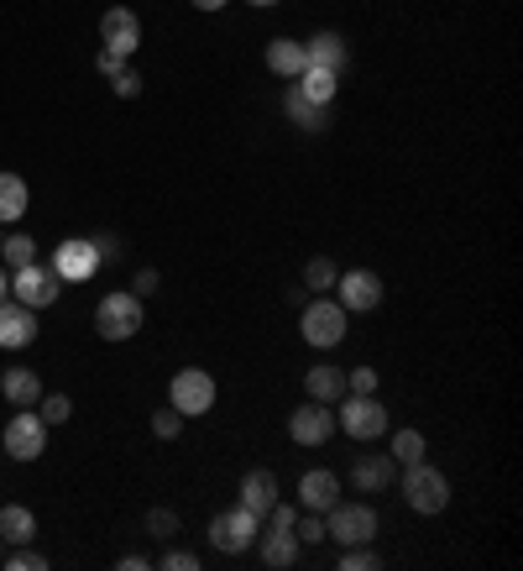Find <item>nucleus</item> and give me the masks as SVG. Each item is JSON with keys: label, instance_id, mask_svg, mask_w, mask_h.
Returning <instances> with one entry per match:
<instances>
[{"label": "nucleus", "instance_id": "nucleus-41", "mask_svg": "<svg viewBox=\"0 0 523 571\" xmlns=\"http://www.w3.org/2000/svg\"><path fill=\"white\" fill-rule=\"evenodd\" d=\"M89 241H94V252H100L105 263H111V257H120V241L116 237H89Z\"/></svg>", "mask_w": 523, "mask_h": 571}, {"label": "nucleus", "instance_id": "nucleus-4", "mask_svg": "<svg viewBox=\"0 0 523 571\" xmlns=\"http://www.w3.org/2000/svg\"><path fill=\"white\" fill-rule=\"evenodd\" d=\"M142 320H146V309L131 289H116V294H105V300L94 304V331L105 335V341H131V335L142 331Z\"/></svg>", "mask_w": 523, "mask_h": 571}, {"label": "nucleus", "instance_id": "nucleus-31", "mask_svg": "<svg viewBox=\"0 0 523 571\" xmlns=\"http://www.w3.org/2000/svg\"><path fill=\"white\" fill-rule=\"evenodd\" d=\"M37 404H42L37 415H42V420H48V424H63V420H68V415H74V404H68V393H48V398H37Z\"/></svg>", "mask_w": 523, "mask_h": 571}, {"label": "nucleus", "instance_id": "nucleus-20", "mask_svg": "<svg viewBox=\"0 0 523 571\" xmlns=\"http://www.w3.org/2000/svg\"><path fill=\"white\" fill-rule=\"evenodd\" d=\"M304 53H309V63H315V68H330V74H341V68L350 63L346 37H341V31H315V37L304 42Z\"/></svg>", "mask_w": 523, "mask_h": 571}, {"label": "nucleus", "instance_id": "nucleus-14", "mask_svg": "<svg viewBox=\"0 0 523 571\" xmlns=\"http://www.w3.org/2000/svg\"><path fill=\"white\" fill-rule=\"evenodd\" d=\"M335 294H341V309H356V315H367V309H378L382 304V278L367 268H350L335 278Z\"/></svg>", "mask_w": 523, "mask_h": 571}, {"label": "nucleus", "instance_id": "nucleus-6", "mask_svg": "<svg viewBox=\"0 0 523 571\" xmlns=\"http://www.w3.org/2000/svg\"><path fill=\"white\" fill-rule=\"evenodd\" d=\"M324 535L335 545H372V535H378V509L372 504H330L324 509Z\"/></svg>", "mask_w": 523, "mask_h": 571}, {"label": "nucleus", "instance_id": "nucleus-38", "mask_svg": "<svg viewBox=\"0 0 523 571\" xmlns=\"http://www.w3.org/2000/svg\"><path fill=\"white\" fill-rule=\"evenodd\" d=\"M163 567H168V571H194V567H200V556H189V550H168V556H163Z\"/></svg>", "mask_w": 523, "mask_h": 571}, {"label": "nucleus", "instance_id": "nucleus-35", "mask_svg": "<svg viewBox=\"0 0 523 571\" xmlns=\"http://www.w3.org/2000/svg\"><path fill=\"white\" fill-rule=\"evenodd\" d=\"M341 571H378V556L361 550V545H350L346 556H341Z\"/></svg>", "mask_w": 523, "mask_h": 571}, {"label": "nucleus", "instance_id": "nucleus-2", "mask_svg": "<svg viewBox=\"0 0 523 571\" xmlns=\"http://www.w3.org/2000/svg\"><path fill=\"white\" fill-rule=\"evenodd\" d=\"M293 519H298V504H272L267 509V530H257V550H262V561L278 571V567H293L298 561V535H293Z\"/></svg>", "mask_w": 523, "mask_h": 571}, {"label": "nucleus", "instance_id": "nucleus-37", "mask_svg": "<svg viewBox=\"0 0 523 571\" xmlns=\"http://www.w3.org/2000/svg\"><path fill=\"white\" fill-rule=\"evenodd\" d=\"M146 530L168 541V535H174V530H178V513H168V509H152V513H146Z\"/></svg>", "mask_w": 523, "mask_h": 571}, {"label": "nucleus", "instance_id": "nucleus-17", "mask_svg": "<svg viewBox=\"0 0 523 571\" xmlns=\"http://www.w3.org/2000/svg\"><path fill=\"white\" fill-rule=\"evenodd\" d=\"M304 389L315 404H341L346 398V372L335 367V361H315L309 372H304Z\"/></svg>", "mask_w": 523, "mask_h": 571}, {"label": "nucleus", "instance_id": "nucleus-15", "mask_svg": "<svg viewBox=\"0 0 523 571\" xmlns=\"http://www.w3.org/2000/svg\"><path fill=\"white\" fill-rule=\"evenodd\" d=\"M37 341V309H27L22 300L0 304V352H22Z\"/></svg>", "mask_w": 523, "mask_h": 571}, {"label": "nucleus", "instance_id": "nucleus-11", "mask_svg": "<svg viewBox=\"0 0 523 571\" xmlns=\"http://www.w3.org/2000/svg\"><path fill=\"white\" fill-rule=\"evenodd\" d=\"M100 263H105V257L94 252V241H89V237H68L59 252H53V263H48V268L59 272L63 283H89V278L100 272Z\"/></svg>", "mask_w": 523, "mask_h": 571}, {"label": "nucleus", "instance_id": "nucleus-39", "mask_svg": "<svg viewBox=\"0 0 523 571\" xmlns=\"http://www.w3.org/2000/svg\"><path fill=\"white\" fill-rule=\"evenodd\" d=\"M94 68H100V74L111 79L116 68H126V59H120V53H111V48H100V59H94Z\"/></svg>", "mask_w": 523, "mask_h": 571}, {"label": "nucleus", "instance_id": "nucleus-46", "mask_svg": "<svg viewBox=\"0 0 523 571\" xmlns=\"http://www.w3.org/2000/svg\"><path fill=\"white\" fill-rule=\"evenodd\" d=\"M0 545H5V541H0ZM0 561H5V550H0Z\"/></svg>", "mask_w": 523, "mask_h": 571}, {"label": "nucleus", "instance_id": "nucleus-1", "mask_svg": "<svg viewBox=\"0 0 523 571\" xmlns=\"http://www.w3.org/2000/svg\"><path fill=\"white\" fill-rule=\"evenodd\" d=\"M335 430L350 435V441H378V435L393 430V415H387V404L378 393H346L335 404Z\"/></svg>", "mask_w": 523, "mask_h": 571}, {"label": "nucleus", "instance_id": "nucleus-36", "mask_svg": "<svg viewBox=\"0 0 523 571\" xmlns=\"http://www.w3.org/2000/svg\"><path fill=\"white\" fill-rule=\"evenodd\" d=\"M346 393H378V372H372V367H356V372H346Z\"/></svg>", "mask_w": 523, "mask_h": 571}, {"label": "nucleus", "instance_id": "nucleus-30", "mask_svg": "<svg viewBox=\"0 0 523 571\" xmlns=\"http://www.w3.org/2000/svg\"><path fill=\"white\" fill-rule=\"evenodd\" d=\"M293 535H298V545H320L324 541V513H298V519H293Z\"/></svg>", "mask_w": 523, "mask_h": 571}, {"label": "nucleus", "instance_id": "nucleus-9", "mask_svg": "<svg viewBox=\"0 0 523 571\" xmlns=\"http://www.w3.org/2000/svg\"><path fill=\"white\" fill-rule=\"evenodd\" d=\"M257 530H262V519L252 509H226V513H215L209 519V545L215 550H226V556H241L246 545H257Z\"/></svg>", "mask_w": 523, "mask_h": 571}, {"label": "nucleus", "instance_id": "nucleus-26", "mask_svg": "<svg viewBox=\"0 0 523 571\" xmlns=\"http://www.w3.org/2000/svg\"><path fill=\"white\" fill-rule=\"evenodd\" d=\"M31 194H27V179L22 174H0V226H16L27 215Z\"/></svg>", "mask_w": 523, "mask_h": 571}, {"label": "nucleus", "instance_id": "nucleus-42", "mask_svg": "<svg viewBox=\"0 0 523 571\" xmlns=\"http://www.w3.org/2000/svg\"><path fill=\"white\" fill-rule=\"evenodd\" d=\"M120 571H146V556H120Z\"/></svg>", "mask_w": 523, "mask_h": 571}, {"label": "nucleus", "instance_id": "nucleus-18", "mask_svg": "<svg viewBox=\"0 0 523 571\" xmlns=\"http://www.w3.org/2000/svg\"><path fill=\"white\" fill-rule=\"evenodd\" d=\"M267 68L289 85V79H298L304 68H309V53H304V42H293V37H272L267 42Z\"/></svg>", "mask_w": 523, "mask_h": 571}, {"label": "nucleus", "instance_id": "nucleus-3", "mask_svg": "<svg viewBox=\"0 0 523 571\" xmlns=\"http://www.w3.org/2000/svg\"><path fill=\"white\" fill-rule=\"evenodd\" d=\"M404 498L413 513H424V519H435V513L450 509V478L430 467V461H408L404 472Z\"/></svg>", "mask_w": 523, "mask_h": 571}, {"label": "nucleus", "instance_id": "nucleus-7", "mask_svg": "<svg viewBox=\"0 0 523 571\" xmlns=\"http://www.w3.org/2000/svg\"><path fill=\"white\" fill-rule=\"evenodd\" d=\"M215 398H220V389H215V378H209L204 367H183V372H174V383H168V404H174L183 420L209 415Z\"/></svg>", "mask_w": 523, "mask_h": 571}, {"label": "nucleus", "instance_id": "nucleus-16", "mask_svg": "<svg viewBox=\"0 0 523 571\" xmlns=\"http://www.w3.org/2000/svg\"><path fill=\"white\" fill-rule=\"evenodd\" d=\"M335 498H341V478H335V472L315 467V472H304V478H298V509L324 513Z\"/></svg>", "mask_w": 523, "mask_h": 571}, {"label": "nucleus", "instance_id": "nucleus-28", "mask_svg": "<svg viewBox=\"0 0 523 571\" xmlns=\"http://www.w3.org/2000/svg\"><path fill=\"white\" fill-rule=\"evenodd\" d=\"M424 452H430V446H424V435H419V430H393V461H424Z\"/></svg>", "mask_w": 523, "mask_h": 571}, {"label": "nucleus", "instance_id": "nucleus-45", "mask_svg": "<svg viewBox=\"0 0 523 571\" xmlns=\"http://www.w3.org/2000/svg\"><path fill=\"white\" fill-rule=\"evenodd\" d=\"M246 5H278V0H246Z\"/></svg>", "mask_w": 523, "mask_h": 571}, {"label": "nucleus", "instance_id": "nucleus-8", "mask_svg": "<svg viewBox=\"0 0 523 571\" xmlns=\"http://www.w3.org/2000/svg\"><path fill=\"white\" fill-rule=\"evenodd\" d=\"M0 446H5L11 461H37L48 452V420L37 409H16V420L5 424V435H0Z\"/></svg>", "mask_w": 523, "mask_h": 571}, {"label": "nucleus", "instance_id": "nucleus-32", "mask_svg": "<svg viewBox=\"0 0 523 571\" xmlns=\"http://www.w3.org/2000/svg\"><path fill=\"white\" fill-rule=\"evenodd\" d=\"M152 430H157L163 441H178V435H183V415L168 404V409H157V415H152Z\"/></svg>", "mask_w": 523, "mask_h": 571}, {"label": "nucleus", "instance_id": "nucleus-44", "mask_svg": "<svg viewBox=\"0 0 523 571\" xmlns=\"http://www.w3.org/2000/svg\"><path fill=\"white\" fill-rule=\"evenodd\" d=\"M11 300V278H5V268H0V304Z\"/></svg>", "mask_w": 523, "mask_h": 571}, {"label": "nucleus", "instance_id": "nucleus-12", "mask_svg": "<svg viewBox=\"0 0 523 571\" xmlns=\"http://www.w3.org/2000/svg\"><path fill=\"white\" fill-rule=\"evenodd\" d=\"M289 435L293 446H324L330 435H335V404H298L289 415Z\"/></svg>", "mask_w": 523, "mask_h": 571}, {"label": "nucleus", "instance_id": "nucleus-25", "mask_svg": "<svg viewBox=\"0 0 523 571\" xmlns=\"http://www.w3.org/2000/svg\"><path fill=\"white\" fill-rule=\"evenodd\" d=\"M289 85L304 94V100H315V105H330V100H335V90H341V74H330V68H315V63H309V68H304L298 79H289Z\"/></svg>", "mask_w": 523, "mask_h": 571}, {"label": "nucleus", "instance_id": "nucleus-43", "mask_svg": "<svg viewBox=\"0 0 523 571\" xmlns=\"http://www.w3.org/2000/svg\"><path fill=\"white\" fill-rule=\"evenodd\" d=\"M194 5H200V11H226L231 0H194Z\"/></svg>", "mask_w": 523, "mask_h": 571}, {"label": "nucleus", "instance_id": "nucleus-24", "mask_svg": "<svg viewBox=\"0 0 523 571\" xmlns=\"http://www.w3.org/2000/svg\"><path fill=\"white\" fill-rule=\"evenodd\" d=\"M283 111H289V120L298 126V131H324L330 126V105H315V100H304V94L293 90H283Z\"/></svg>", "mask_w": 523, "mask_h": 571}, {"label": "nucleus", "instance_id": "nucleus-29", "mask_svg": "<svg viewBox=\"0 0 523 571\" xmlns=\"http://www.w3.org/2000/svg\"><path fill=\"white\" fill-rule=\"evenodd\" d=\"M0 252H5V268H27V263H37V241L31 237H5L0 241Z\"/></svg>", "mask_w": 523, "mask_h": 571}, {"label": "nucleus", "instance_id": "nucleus-21", "mask_svg": "<svg viewBox=\"0 0 523 571\" xmlns=\"http://www.w3.org/2000/svg\"><path fill=\"white\" fill-rule=\"evenodd\" d=\"M272 504H278V478H272V472H246V478H241V509H252L257 513V519H267V509H272Z\"/></svg>", "mask_w": 523, "mask_h": 571}, {"label": "nucleus", "instance_id": "nucleus-22", "mask_svg": "<svg viewBox=\"0 0 523 571\" xmlns=\"http://www.w3.org/2000/svg\"><path fill=\"white\" fill-rule=\"evenodd\" d=\"M0 541L31 545L37 541V513H31L27 504H0Z\"/></svg>", "mask_w": 523, "mask_h": 571}, {"label": "nucleus", "instance_id": "nucleus-23", "mask_svg": "<svg viewBox=\"0 0 523 571\" xmlns=\"http://www.w3.org/2000/svg\"><path fill=\"white\" fill-rule=\"evenodd\" d=\"M0 393H5L16 409H37V398H42V378H37L31 367H11V372L0 378Z\"/></svg>", "mask_w": 523, "mask_h": 571}, {"label": "nucleus", "instance_id": "nucleus-19", "mask_svg": "<svg viewBox=\"0 0 523 571\" xmlns=\"http://www.w3.org/2000/svg\"><path fill=\"white\" fill-rule=\"evenodd\" d=\"M350 482H356L361 493H382V487L398 482V461H393V456H361V461L350 467Z\"/></svg>", "mask_w": 523, "mask_h": 571}, {"label": "nucleus", "instance_id": "nucleus-10", "mask_svg": "<svg viewBox=\"0 0 523 571\" xmlns=\"http://www.w3.org/2000/svg\"><path fill=\"white\" fill-rule=\"evenodd\" d=\"M59 289H63V278L53 268H42V263H27V268H16V278H11V300H22L27 309L59 304Z\"/></svg>", "mask_w": 523, "mask_h": 571}, {"label": "nucleus", "instance_id": "nucleus-34", "mask_svg": "<svg viewBox=\"0 0 523 571\" xmlns=\"http://www.w3.org/2000/svg\"><path fill=\"white\" fill-rule=\"evenodd\" d=\"M0 567H11V571H48V556H37V550H11Z\"/></svg>", "mask_w": 523, "mask_h": 571}, {"label": "nucleus", "instance_id": "nucleus-33", "mask_svg": "<svg viewBox=\"0 0 523 571\" xmlns=\"http://www.w3.org/2000/svg\"><path fill=\"white\" fill-rule=\"evenodd\" d=\"M111 90H116L120 100H137V94H142V74H137V68H116V74H111Z\"/></svg>", "mask_w": 523, "mask_h": 571}, {"label": "nucleus", "instance_id": "nucleus-40", "mask_svg": "<svg viewBox=\"0 0 523 571\" xmlns=\"http://www.w3.org/2000/svg\"><path fill=\"white\" fill-rule=\"evenodd\" d=\"M131 294H137V300H142V294H157V272H152V268H142V272H137Z\"/></svg>", "mask_w": 523, "mask_h": 571}, {"label": "nucleus", "instance_id": "nucleus-5", "mask_svg": "<svg viewBox=\"0 0 523 571\" xmlns=\"http://www.w3.org/2000/svg\"><path fill=\"white\" fill-rule=\"evenodd\" d=\"M298 331H304V341L315 346V352H330V346H341L346 341V309H341V300H309L304 309H298Z\"/></svg>", "mask_w": 523, "mask_h": 571}, {"label": "nucleus", "instance_id": "nucleus-13", "mask_svg": "<svg viewBox=\"0 0 523 571\" xmlns=\"http://www.w3.org/2000/svg\"><path fill=\"white\" fill-rule=\"evenodd\" d=\"M100 37H105L111 53L131 59V53L142 48V22H137V11H131V5H111V11L100 16Z\"/></svg>", "mask_w": 523, "mask_h": 571}, {"label": "nucleus", "instance_id": "nucleus-27", "mask_svg": "<svg viewBox=\"0 0 523 571\" xmlns=\"http://www.w3.org/2000/svg\"><path fill=\"white\" fill-rule=\"evenodd\" d=\"M335 278H341V268H335L330 257H315V263L304 268V289H309V294H330V289H335Z\"/></svg>", "mask_w": 523, "mask_h": 571}, {"label": "nucleus", "instance_id": "nucleus-47", "mask_svg": "<svg viewBox=\"0 0 523 571\" xmlns=\"http://www.w3.org/2000/svg\"><path fill=\"white\" fill-rule=\"evenodd\" d=\"M0 241H5V231H0Z\"/></svg>", "mask_w": 523, "mask_h": 571}]
</instances>
